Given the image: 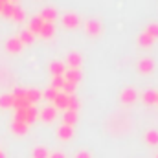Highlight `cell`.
Segmentation results:
<instances>
[{
  "label": "cell",
  "mask_w": 158,
  "mask_h": 158,
  "mask_svg": "<svg viewBox=\"0 0 158 158\" xmlns=\"http://www.w3.org/2000/svg\"><path fill=\"white\" fill-rule=\"evenodd\" d=\"M55 103H57V107L64 109V107H66V98H64V96H57V98H55Z\"/></svg>",
  "instance_id": "obj_8"
},
{
  "label": "cell",
  "mask_w": 158,
  "mask_h": 158,
  "mask_svg": "<svg viewBox=\"0 0 158 158\" xmlns=\"http://www.w3.org/2000/svg\"><path fill=\"white\" fill-rule=\"evenodd\" d=\"M9 50H13V52H15V50H19V42H17V40L9 42Z\"/></svg>",
  "instance_id": "obj_14"
},
{
  "label": "cell",
  "mask_w": 158,
  "mask_h": 158,
  "mask_svg": "<svg viewBox=\"0 0 158 158\" xmlns=\"http://www.w3.org/2000/svg\"><path fill=\"white\" fill-rule=\"evenodd\" d=\"M0 158H6V155H4V153H2V151H0Z\"/></svg>",
  "instance_id": "obj_17"
},
{
  "label": "cell",
  "mask_w": 158,
  "mask_h": 158,
  "mask_svg": "<svg viewBox=\"0 0 158 158\" xmlns=\"http://www.w3.org/2000/svg\"><path fill=\"white\" fill-rule=\"evenodd\" d=\"M31 156H33V158H48V156H50V153H48V149H46V147H35Z\"/></svg>",
  "instance_id": "obj_5"
},
{
  "label": "cell",
  "mask_w": 158,
  "mask_h": 158,
  "mask_svg": "<svg viewBox=\"0 0 158 158\" xmlns=\"http://www.w3.org/2000/svg\"><path fill=\"white\" fill-rule=\"evenodd\" d=\"M142 68H145V70H149V68H151V64H149V63H143V64H142Z\"/></svg>",
  "instance_id": "obj_16"
},
{
  "label": "cell",
  "mask_w": 158,
  "mask_h": 158,
  "mask_svg": "<svg viewBox=\"0 0 158 158\" xmlns=\"http://www.w3.org/2000/svg\"><path fill=\"white\" fill-rule=\"evenodd\" d=\"M64 125H70V127H72V125H74V123H76V112H72V110H70V112H66V114H64Z\"/></svg>",
  "instance_id": "obj_6"
},
{
  "label": "cell",
  "mask_w": 158,
  "mask_h": 158,
  "mask_svg": "<svg viewBox=\"0 0 158 158\" xmlns=\"http://www.w3.org/2000/svg\"><path fill=\"white\" fill-rule=\"evenodd\" d=\"M68 107H70V110L74 112V110L77 109V101H76V99H70V101H68Z\"/></svg>",
  "instance_id": "obj_12"
},
{
  "label": "cell",
  "mask_w": 158,
  "mask_h": 158,
  "mask_svg": "<svg viewBox=\"0 0 158 158\" xmlns=\"http://www.w3.org/2000/svg\"><path fill=\"white\" fill-rule=\"evenodd\" d=\"M11 129H13V132L15 134H19V136H22V134H26L28 132V125L26 123H22V121H13V125H11Z\"/></svg>",
  "instance_id": "obj_2"
},
{
  "label": "cell",
  "mask_w": 158,
  "mask_h": 158,
  "mask_svg": "<svg viewBox=\"0 0 158 158\" xmlns=\"http://www.w3.org/2000/svg\"><path fill=\"white\" fill-rule=\"evenodd\" d=\"M40 118L50 123V121H53V118H55V110H53V109H44V110L40 112Z\"/></svg>",
  "instance_id": "obj_4"
},
{
  "label": "cell",
  "mask_w": 158,
  "mask_h": 158,
  "mask_svg": "<svg viewBox=\"0 0 158 158\" xmlns=\"http://www.w3.org/2000/svg\"><path fill=\"white\" fill-rule=\"evenodd\" d=\"M57 136H59V140L68 142V140H72V136H74V129H72L70 125H63V127L57 131Z\"/></svg>",
  "instance_id": "obj_1"
},
{
  "label": "cell",
  "mask_w": 158,
  "mask_h": 158,
  "mask_svg": "<svg viewBox=\"0 0 158 158\" xmlns=\"http://www.w3.org/2000/svg\"><path fill=\"white\" fill-rule=\"evenodd\" d=\"M11 105H13V98H11V96L0 98V107H11Z\"/></svg>",
  "instance_id": "obj_7"
},
{
  "label": "cell",
  "mask_w": 158,
  "mask_h": 158,
  "mask_svg": "<svg viewBox=\"0 0 158 158\" xmlns=\"http://www.w3.org/2000/svg\"><path fill=\"white\" fill-rule=\"evenodd\" d=\"M48 158H66V156H64L63 153H53V155H50Z\"/></svg>",
  "instance_id": "obj_15"
},
{
  "label": "cell",
  "mask_w": 158,
  "mask_h": 158,
  "mask_svg": "<svg viewBox=\"0 0 158 158\" xmlns=\"http://www.w3.org/2000/svg\"><path fill=\"white\" fill-rule=\"evenodd\" d=\"M76 158H92V156H90V153H86V151H81V153H77V155H76Z\"/></svg>",
  "instance_id": "obj_13"
},
{
  "label": "cell",
  "mask_w": 158,
  "mask_h": 158,
  "mask_svg": "<svg viewBox=\"0 0 158 158\" xmlns=\"http://www.w3.org/2000/svg\"><path fill=\"white\" fill-rule=\"evenodd\" d=\"M145 142L151 147H156L158 145V131H147L145 132Z\"/></svg>",
  "instance_id": "obj_3"
},
{
  "label": "cell",
  "mask_w": 158,
  "mask_h": 158,
  "mask_svg": "<svg viewBox=\"0 0 158 158\" xmlns=\"http://www.w3.org/2000/svg\"><path fill=\"white\" fill-rule=\"evenodd\" d=\"M143 99H145V103H155V99H156V98H155V94H147Z\"/></svg>",
  "instance_id": "obj_11"
},
{
  "label": "cell",
  "mask_w": 158,
  "mask_h": 158,
  "mask_svg": "<svg viewBox=\"0 0 158 158\" xmlns=\"http://www.w3.org/2000/svg\"><path fill=\"white\" fill-rule=\"evenodd\" d=\"M155 158H158V155H156V156H155Z\"/></svg>",
  "instance_id": "obj_18"
},
{
  "label": "cell",
  "mask_w": 158,
  "mask_h": 158,
  "mask_svg": "<svg viewBox=\"0 0 158 158\" xmlns=\"http://www.w3.org/2000/svg\"><path fill=\"white\" fill-rule=\"evenodd\" d=\"M39 99V92H30L28 94V101H37Z\"/></svg>",
  "instance_id": "obj_10"
},
{
  "label": "cell",
  "mask_w": 158,
  "mask_h": 158,
  "mask_svg": "<svg viewBox=\"0 0 158 158\" xmlns=\"http://www.w3.org/2000/svg\"><path fill=\"white\" fill-rule=\"evenodd\" d=\"M132 99H134V92H132V90H131V92H125L123 101H125V103H132Z\"/></svg>",
  "instance_id": "obj_9"
}]
</instances>
